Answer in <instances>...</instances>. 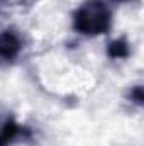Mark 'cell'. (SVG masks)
I'll list each match as a JSON object with an SVG mask.
<instances>
[{
  "label": "cell",
  "mask_w": 144,
  "mask_h": 146,
  "mask_svg": "<svg viewBox=\"0 0 144 146\" xmlns=\"http://www.w3.org/2000/svg\"><path fill=\"white\" fill-rule=\"evenodd\" d=\"M112 14L104 0H87L73 15V27L83 36H98L110 29Z\"/></svg>",
  "instance_id": "6da1fadb"
},
{
  "label": "cell",
  "mask_w": 144,
  "mask_h": 146,
  "mask_svg": "<svg viewBox=\"0 0 144 146\" xmlns=\"http://www.w3.org/2000/svg\"><path fill=\"white\" fill-rule=\"evenodd\" d=\"M20 134V126H17L14 121H7L0 129V146H7Z\"/></svg>",
  "instance_id": "277c9868"
},
{
  "label": "cell",
  "mask_w": 144,
  "mask_h": 146,
  "mask_svg": "<svg viewBox=\"0 0 144 146\" xmlns=\"http://www.w3.org/2000/svg\"><path fill=\"white\" fill-rule=\"evenodd\" d=\"M131 53L129 49V42L126 39H115L108 44L107 48V54L114 60H120V58H127Z\"/></svg>",
  "instance_id": "3957f363"
},
{
  "label": "cell",
  "mask_w": 144,
  "mask_h": 146,
  "mask_svg": "<svg viewBox=\"0 0 144 146\" xmlns=\"http://www.w3.org/2000/svg\"><path fill=\"white\" fill-rule=\"evenodd\" d=\"M131 99L137 104V106H141L143 104V100H144V97H143V88L141 87H136L132 92H131Z\"/></svg>",
  "instance_id": "5b68a950"
},
{
  "label": "cell",
  "mask_w": 144,
  "mask_h": 146,
  "mask_svg": "<svg viewBox=\"0 0 144 146\" xmlns=\"http://www.w3.org/2000/svg\"><path fill=\"white\" fill-rule=\"evenodd\" d=\"M22 49V42L19 36L12 31H3L0 34V60L12 61Z\"/></svg>",
  "instance_id": "7a4b0ae2"
},
{
  "label": "cell",
  "mask_w": 144,
  "mask_h": 146,
  "mask_svg": "<svg viewBox=\"0 0 144 146\" xmlns=\"http://www.w3.org/2000/svg\"><path fill=\"white\" fill-rule=\"evenodd\" d=\"M114 3H127V2H134V0H112Z\"/></svg>",
  "instance_id": "8992f818"
}]
</instances>
